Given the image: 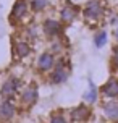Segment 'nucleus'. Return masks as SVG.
<instances>
[{
	"label": "nucleus",
	"mask_w": 118,
	"mask_h": 123,
	"mask_svg": "<svg viewBox=\"0 0 118 123\" xmlns=\"http://www.w3.org/2000/svg\"><path fill=\"white\" fill-rule=\"evenodd\" d=\"M81 13H83V18H84L86 23L97 25L105 16V6H104V3L100 0H89V2L84 3Z\"/></svg>",
	"instance_id": "1"
},
{
	"label": "nucleus",
	"mask_w": 118,
	"mask_h": 123,
	"mask_svg": "<svg viewBox=\"0 0 118 123\" xmlns=\"http://www.w3.org/2000/svg\"><path fill=\"white\" fill-rule=\"evenodd\" d=\"M37 99H39V87H37V84H36V83H29V84L23 86V89H21V92H19L18 107L28 110V109H31L32 105L37 102Z\"/></svg>",
	"instance_id": "2"
},
{
	"label": "nucleus",
	"mask_w": 118,
	"mask_h": 123,
	"mask_svg": "<svg viewBox=\"0 0 118 123\" xmlns=\"http://www.w3.org/2000/svg\"><path fill=\"white\" fill-rule=\"evenodd\" d=\"M57 55L52 52V50H44L41 52L37 57V60H36V70H37V73L41 74H50L52 73V70L55 68L57 65Z\"/></svg>",
	"instance_id": "3"
},
{
	"label": "nucleus",
	"mask_w": 118,
	"mask_h": 123,
	"mask_svg": "<svg viewBox=\"0 0 118 123\" xmlns=\"http://www.w3.org/2000/svg\"><path fill=\"white\" fill-rule=\"evenodd\" d=\"M41 32H42L45 37H49L52 41L55 39H60L63 32V23L57 18H45L41 25Z\"/></svg>",
	"instance_id": "4"
},
{
	"label": "nucleus",
	"mask_w": 118,
	"mask_h": 123,
	"mask_svg": "<svg viewBox=\"0 0 118 123\" xmlns=\"http://www.w3.org/2000/svg\"><path fill=\"white\" fill-rule=\"evenodd\" d=\"M21 81L16 78V76H8L3 83H2V86H0V96L2 99H15L19 96V92H21Z\"/></svg>",
	"instance_id": "5"
},
{
	"label": "nucleus",
	"mask_w": 118,
	"mask_h": 123,
	"mask_svg": "<svg viewBox=\"0 0 118 123\" xmlns=\"http://www.w3.org/2000/svg\"><path fill=\"white\" fill-rule=\"evenodd\" d=\"M70 78V67L66 65L65 60H57V65L55 68L52 70V73L49 74V81L52 84H63L66 83Z\"/></svg>",
	"instance_id": "6"
},
{
	"label": "nucleus",
	"mask_w": 118,
	"mask_h": 123,
	"mask_svg": "<svg viewBox=\"0 0 118 123\" xmlns=\"http://www.w3.org/2000/svg\"><path fill=\"white\" fill-rule=\"evenodd\" d=\"M18 115V105L12 99L0 100V123H10Z\"/></svg>",
	"instance_id": "7"
},
{
	"label": "nucleus",
	"mask_w": 118,
	"mask_h": 123,
	"mask_svg": "<svg viewBox=\"0 0 118 123\" xmlns=\"http://www.w3.org/2000/svg\"><path fill=\"white\" fill-rule=\"evenodd\" d=\"M92 115V110H91V107L87 104H79L73 107L71 110L68 112V117H70V122L71 123H86L89 118Z\"/></svg>",
	"instance_id": "8"
},
{
	"label": "nucleus",
	"mask_w": 118,
	"mask_h": 123,
	"mask_svg": "<svg viewBox=\"0 0 118 123\" xmlns=\"http://www.w3.org/2000/svg\"><path fill=\"white\" fill-rule=\"evenodd\" d=\"M99 89H100V96L104 97V100H118V78L117 76H110Z\"/></svg>",
	"instance_id": "9"
},
{
	"label": "nucleus",
	"mask_w": 118,
	"mask_h": 123,
	"mask_svg": "<svg viewBox=\"0 0 118 123\" xmlns=\"http://www.w3.org/2000/svg\"><path fill=\"white\" fill-rule=\"evenodd\" d=\"M29 12H31V8H29L28 0H16L12 8V13H10V19L13 23H21V21H24Z\"/></svg>",
	"instance_id": "10"
},
{
	"label": "nucleus",
	"mask_w": 118,
	"mask_h": 123,
	"mask_svg": "<svg viewBox=\"0 0 118 123\" xmlns=\"http://www.w3.org/2000/svg\"><path fill=\"white\" fill-rule=\"evenodd\" d=\"M102 117L110 123L118 122V100H104L100 105Z\"/></svg>",
	"instance_id": "11"
},
{
	"label": "nucleus",
	"mask_w": 118,
	"mask_h": 123,
	"mask_svg": "<svg viewBox=\"0 0 118 123\" xmlns=\"http://www.w3.org/2000/svg\"><path fill=\"white\" fill-rule=\"evenodd\" d=\"M78 16V8L75 5H71V3H66V5H63L60 10H58V19L62 21L63 25H70V23H73Z\"/></svg>",
	"instance_id": "12"
},
{
	"label": "nucleus",
	"mask_w": 118,
	"mask_h": 123,
	"mask_svg": "<svg viewBox=\"0 0 118 123\" xmlns=\"http://www.w3.org/2000/svg\"><path fill=\"white\" fill-rule=\"evenodd\" d=\"M31 44L28 42L26 39H19V41H15L13 44V54L16 58H26V57L31 55Z\"/></svg>",
	"instance_id": "13"
},
{
	"label": "nucleus",
	"mask_w": 118,
	"mask_h": 123,
	"mask_svg": "<svg viewBox=\"0 0 118 123\" xmlns=\"http://www.w3.org/2000/svg\"><path fill=\"white\" fill-rule=\"evenodd\" d=\"M99 96H100V89L94 84L92 81H89V87H87L86 92L83 94V102L87 104V105H92L99 100Z\"/></svg>",
	"instance_id": "14"
},
{
	"label": "nucleus",
	"mask_w": 118,
	"mask_h": 123,
	"mask_svg": "<svg viewBox=\"0 0 118 123\" xmlns=\"http://www.w3.org/2000/svg\"><path fill=\"white\" fill-rule=\"evenodd\" d=\"M107 42H108V32H107L105 29H99L94 34V45H95L97 49L105 47Z\"/></svg>",
	"instance_id": "15"
},
{
	"label": "nucleus",
	"mask_w": 118,
	"mask_h": 123,
	"mask_svg": "<svg viewBox=\"0 0 118 123\" xmlns=\"http://www.w3.org/2000/svg\"><path fill=\"white\" fill-rule=\"evenodd\" d=\"M29 2V8L32 13H42L47 10L50 0H28Z\"/></svg>",
	"instance_id": "16"
},
{
	"label": "nucleus",
	"mask_w": 118,
	"mask_h": 123,
	"mask_svg": "<svg viewBox=\"0 0 118 123\" xmlns=\"http://www.w3.org/2000/svg\"><path fill=\"white\" fill-rule=\"evenodd\" d=\"M49 123H71V122H70V117L63 110H55L50 113Z\"/></svg>",
	"instance_id": "17"
},
{
	"label": "nucleus",
	"mask_w": 118,
	"mask_h": 123,
	"mask_svg": "<svg viewBox=\"0 0 118 123\" xmlns=\"http://www.w3.org/2000/svg\"><path fill=\"white\" fill-rule=\"evenodd\" d=\"M110 63H112V68L118 71V44H115L112 47V57H110Z\"/></svg>",
	"instance_id": "18"
},
{
	"label": "nucleus",
	"mask_w": 118,
	"mask_h": 123,
	"mask_svg": "<svg viewBox=\"0 0 118 123\" xmlns=\"http://www.w3.org/2000/svg\"><path fill=\"white\" fill-rule=\"evenodd\" d=\"M113 39H115V42L118 44V26H117V28H113Z\"/></svg>",
	"instance_id": "19"
}]
</instances>
